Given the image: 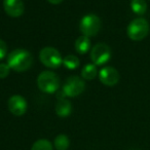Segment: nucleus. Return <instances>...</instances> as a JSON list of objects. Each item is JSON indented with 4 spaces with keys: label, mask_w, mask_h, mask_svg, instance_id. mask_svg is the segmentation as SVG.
<instances>
[{
    "label": "nucleus",
    "mask_w": 150,
    "mask_h": 150,
    "mask_svg": "<svg viewBox=\"0 0 150 150\" xmlns=\"http://www.w3.org/2000/svg\"><path fill=\"white\" fill-rule=\"evenodd\" d=\"M6 54H7V45L2 39H0V60H3L6 57Z\"/></svg>",
    "instance_id": "nucleus-19"
},
{
    "label": "nucleus",
    "mask_w": 150,
    "mask_h": 150,
    "mask_svg": "<svg viewBox=\"0 0 150 150\" xmlns=\"http://www.w3.org/2000/svg\"><path fill=\"white\" fill-rule=\"evenodd\" d=\"M86 90V82L79 76H70L63 86V95L69 98L79 96Z\"/></svg>",
    "instance_id": "nucleus-6"
},
{
    "label": "nucleus",
    "mask_w": 150,
    "mask_h": 150,
    "mask_svg": "<svg viewBox=\"0 0 150 150\" xmlns=\"http://www.w3.org/2000/svg\"><path fill=\"white\" fill-rule=\"evenodd\" d=\"M91 48V40L88 36L81 35L75 41V50L79 54H84L90 50Z\"/></svg>",
    "instance_id": "nucleus-12"
},
{
    "label": "nucleus",
    "mask_w": 150,
    "mask_h": 150,
    "mask_svg": "<svg viewBox=\"0 0 150 150\" xmlns=\"http://www.w3.org/2000/svg\"><path fill=\"white\" fill-rule=\"evenodd\" d=\"M37 86L45 94H54L59 90L60 78L52 71H43L38 75Z\"/></svg>",
    "instance_id": "nucleus-2"
},
{
    "label": "nucleus",
    "mask_w": 150,
    "mask_h": 150,
    "mask_svg": "<svg viewBox=\"0 0 150 150\" xmlns=\"http://www.w3.org/2000/svg\"><path fill=\"white\" fill-rule=\"evenodd\" d=\"M7 107L11 113H13L16 116H22L27 111V101L21 95H13L8 99Z\"/></svg>",
    "instance_id": "nucleus-8"
},
{
    "label": "nucleus",
    "mask_w": 150,
    "mask_h": 150,
    "mask_svg": "<svg viewBox=\"0 0 150 150\" xmlns=\"http://www.w3.org/2000/svg\"><path fill=\"white\" fill-rule=\"evenodd\" d=\"M99 79L107 86H113L119 81V73L115 68L106 66L99 72Z\"/></svg>",
    "instance_id": "nucleus-9"
},
{
    "label": "nucleus",
    "mask_w": 150,
    "mask_h": 150,
    "mask_svg": "<svg viewBox=\"0 0 150 150\" xmlns=\"http://www.w3.org/2000/svg\"><path fill=\"white\" fill-rule=\"evenodd\" d=\"M111 58V50L106 43H98L91 50V60L96 66L106 64Z\"/></svg>",
    "instance_id": "nucleus-7"
},
{
    "label": "nucleus",
    "mask_w": 150,
    "mask_h": 150,
    "mask_svg": "<svg viewBox=\"0 0 150 150\" xmlns=\"http://www.w3.org/2000/svg\"><path fill=\"white\" fill-rule=\"evenodd\" d=\"M79 64V59L76 56H73V54H68V56L65 57V59H63V65L69 70H74V69L78 68Z\"/></svg>",
    "instance_id": "nucleus-16"
},
{
    "label": "nucleus",
    "mask_w": 150,
    "mask_h": 150,
    "mask_svg": "<svg viewBox=\"0 0 150 150\" xmlns=\"http://www.w3.org/2000/svg\"><path fill=\"white\" fill-rule=\"evenodd\" d=\"M47 1L52 4H60L61 2H63V0H47Z\"/></svg>",
    "instance_id": "nucleus-20"
},
{
    "label": "nucleus",
    "mask_w": 150,
    "mask_h": 150,
    "mask_svg": "<svg viewBox=\"0 0 150 150\" xmlns=\"http://www.w3.org/2000/svg\"><path fill=\"white\" fill-rule=\"evenodd\" d=\"M11 72V68L7 64L4 63H0V78H5L8 76Z\"/></svg>",
    "instance_id": "nucleus-18"
},
{
    "label": "nucleus",
    "mask_w": 150,
    "mask_h": 150,
    "mask_svg": "<svg viewBox=\"0 0 150 150\" xmlns=\"http://www.w3.org/2000/svg\"><path fill=\"white\" fill-rule=\"evenodd\" d=\"M131 8L134 13L138 16H142L147 11V3L145 0H132Z\"/></svg>",
    "instance_id": "nucleus-14"
},
{
    "label": "nucleus",
    "mask_w": 150,
    "mask_h": 150,
    "mask_svg": "<svg viewBox=\"0 0 150 150\" xmlns=\"http://www.w3.org/2000/svg\"><path fill=\"white\" fill-rule=\"evenodd\" d=\"M39 60L45 67L52 69L59 68L63 64L60 52L52 46H45L39 52Z\"/></svg>",
    "instance_id": "nucleus-5"
},
{
    "label": "nucleus",
    "mask_w": 150,
    "mask_h": 150,
    "mask_svg": "<svg viewBox=\"0 0 150 150\" xmlns=\"http://www.w3.org/2000/svg\"><path fill=\"white\" fill-rule=\"evenodd\" d=\"M149 32V24L144 18H137L129 24L127 33L129 39L134 41L143 40Z\"/></svg>",
    "instance_id": "nucleus-3"
},
{
    "label": "nucleus",
    "mask_w": 150,
    "mask_h": 150,
    "mask_svg": "<svg viewBox=\"0 0 150 150\" xmlns=\"http://www.w3.org/2000/svg\"><path fill=\"white\" fill-rule=\"evenodd\" d=\"M101 26H102V22H101L100 18L94 13H88L81 19L79 24V29L82 35L93 37L99 33Z\"/></svg>",
    "instance_id": "nucleus-4"
},
{
    "label": "nucleus",
    "mask_w": 150,
    "mask_h": 150,
    "mask_svg": "<svg viewBox=\"0 0 150 150\" xmlns=\"http://www.w3.org/2000/svg\"><path fill=\"white\" fill-rule=\"evenodd\" d=\"M98 75V69L95 64H86L81 70V77L84 80H93Z\"/></svg>",
    "instance_id": "nucleus-13"
},
{
    "label": "nucleus",
    "mask_w": 150,
    "mask_h": 150,
    "mask_svg": "<svg viewBox=\"0 0 150 150\" xmlns=\"http://www.w3.org/2000/svg\"><path fill=\"white\" fill-rule=\"evenodd\" d=\"M72 112V105L69 100L65 98H59L56 104V113L60 117H67Z\"/></svg>",
    "instance_id": "nucleus-11"
},
{
    "label": "nucleus",
    "mask_w": 150,
    "mask_h": 150,
    "mask_svg": "<svg viewBox=\"0 0 150 150\" xmlns=\"http://www.w3.org/2000/svg\"><path fill=\"white\" fill-rule=\"evenodd\" d=\"M31 150H52V145L48 140L40 139L32 145Z\"/></svg>",
    "instance_id": "nucleus-17"
},
{
    "label": "nucleus",
    "mask_w": 150,
    "mask_h": 150,
    "mask_svg": "<svg viewBox=\"0 0 150 150\" xmlns=\"http://www.w3.org/2000/svg\"><path fill=\"white\" fill-rule=\"evenodd\" d=\"M33 63L32 54L24 48H17L7 56V65L16 72L27 71Z\"/></svg>",
    "instance_id": "nucleus-1"
},
{
    "label": "nucleus",
    "mask_w": 150,
    "mask_h": 150,
    "mask_svg": "<svg viewBox=\"0 0 150 150\" xmlns=\"http://www.w3.org/2000/svg\"><path fill=\"white\" fill-rule=\"evenodd\" d=\"M54 147L57 150H67L70 145V140L64 134H61V135L57 136L54 138Z\"/></svg>",
    "instance_id": "nucleus-15"
},
{
    "label": "nucleus",
    "mask_w": 150,
    "mask_h": 150,
    "mask_svg": "<svg viewBox=\"0 0 150 150\" xmlns=\"http://www.w3.org/2000/svg\"><path fill=\"white\" fill-rule=\"evenodd\" d=\"M3 8L7 16L11 18L21 17L25 11L22 0H3Z\"/></svg>",
    "instance_id": "nucleus-10"
}]
</instances>
